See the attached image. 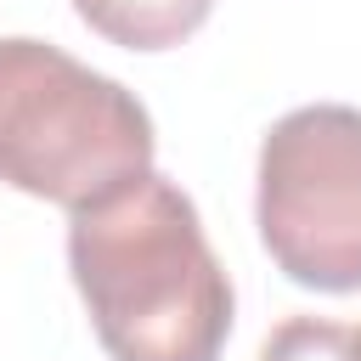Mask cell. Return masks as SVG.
Wrapping results in <instances>:
<instances>
[{
	"instance_id": "6",
	"label": "cell",
	"mask_w": 361,
	"mask_h": 361,
	"mask_svg": "<svg viewBox=\"0 0 361 361\" xmlns=\"http://www.w3.org/2000/svg\"><path fill=\"white\" fill-rule=\"evenodd\" d=\"M355 350H361V333H355Z\"/></svg>"
},
{
	"instance_id": "5",
	"label": "cell",
	"mask_w": 361,
	"mask_h": 361,
	"mask_svg": "<svg viewBox=\"0 0 361 361\" xmlns=\"http://www.w3.org/2000/svg\"><path fill=\"white\" fill-rule=\"evenodd\" d=\"M259 361H361V350H355L350 327L316 322V316H293L265 338Z\"/></svg>"
},
{
	"instance_id": "2",
	"label": "cell",
	"mask_w": 361,
	"mask_h": 361,
	"mask_svg": "<svg viewBox=\"0 0 361 361\" xmlns=\"http://www.w3.org/2000/svg\"><path fill=\"white\" fill-rule=\"evenodd\" d=\"M152 118L107 73L45 39H0V180L85 209L152 169Z\"/></svg>"
},
{
	"instance_id": "3",
	"label": "cell",
	"mask_w": 361,
	"mask_h": 361,
	"mask_svg": "<svg viewBox=\"0 0 361 361\" xmlns=\"http://www.w3.org/2000/svg\"><path fill=\"white\" fill-rule=\"evenodd\" d=\"M254 220L288 282L316 293L361 288V107L316 102L265 130Z\"/></svg>"
},
{
	"instance_id": "1",
	"label": "cell",
	"mask_w": 361,
	"mask_h": 361,
	"mask_svg": "<svg viewBox=\"0 0 361 361\" xmlns=\"http://www.w3.org/2000/svg\"><path fill=\"white\" fill-rule=\"evenodd\" d=\"M68 214V271L113 361H220L231 276L175 180L141 169Z\"/></svg>"
},
{
	"instance_id": "4",
	"label": "cell",
	"mask_w": 361,
	"mask_h": 361,
	"mask_svg": "<svg viewBox=\"0 0 361 361\" xmlns=\"http://www.w3.org/2000/svg\"><path fill=\"white\" fill-rule=\"evenodd\" d=\"M73 11L107 39V45H124V51H169L180 39H192L214 0H73Z\"/></svg>"
}]
</instances>
